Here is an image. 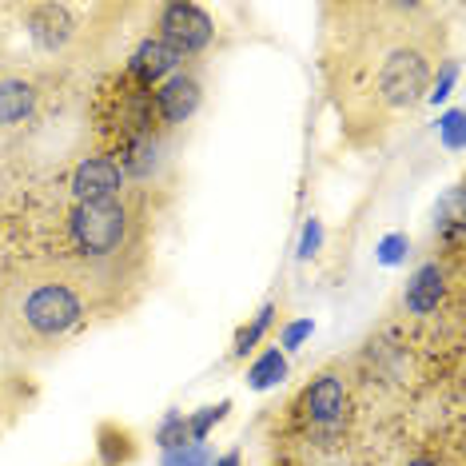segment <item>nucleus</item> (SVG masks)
Segmentation results:
<instances>
[{"instance_id":"f257e3e1","label":"nucleus","mask_w":466,"mask_h":466,"mask_svg":"<svg viewBox=\"0 0 466 466\" xmlns=\"http://www.w3.org/2000/svg\"><path fill=\"white\" fill-rule=\"evenodd\" d=\"M447 52L439 8L339 0L319 8V76L347 147L370 152L427 100Z\"/></svg>"},{"instance_id":"f03ea898","label":"nucleus","mask_w":466,"mask_h":466,"mask_svg":"<svg viewBox=\"0 0 466 466\" xmlns=\"http://www.w3.org/2000/svg\"><path fill=\"white\" fill-rule=\"evenodd\" d=\"M92 291L68 263L20 275L0 299V339L16 355H52L88 323Z\"/></svg>"},{"instance_id":"7ed1b4c3","label":"nucleus","mask_w":466,"mask_h":466,"mask_svg":"<svg viewBox=\"0 0 466 466\" xmlns=\"http://www.w3.org/2000/svg\"><path fill=\"white\" fill-rule=\"evenodd\" d=\"M65 236L72 251V271H80L84 279L96 275H116L140 256L144 248V211L136 208V199L124 192L120 199L108 204H72L65 216Z\"/></svg>"},{"instance_id":"20e7f679","label":"nucleus","mask_w":466,"mask_h":466,"mask_svg":"<svg viewBox=\"0 0 466 466\" xmlns=\"http://www.w3.org/2000/svg\"><path fill=\"white\" fill-rule=\"evenodd\" d=\"M156 136L152 124V88L132 80L128 72H112L96 84L92 96V140L100 156H120L124 147ZM160 140V136H156Z\"/></svg>"},{"instance_id":"39448f33","label":"nucleus","mask_w":466,"mask_h":466,"mask_svg":"<svg viewBox=\"0 0 466 466\" xmlns=\"http://www.w3.org/2000/svg\"><path fill=\"white\" fill-rule=\"evenodd\" d=\"M288 422L307 447L343 451L355 422V395L343 370L327 367L307 383L288 407Z\"/></svg>"},{"instance_id":"423d86ee","label":"nucleus","mask_w":466,"mask_h":466,"mask_svg":"<svg viewBox=\"0 0 466 466\" xmlns=\"http://www.w3.org/2000/svg\"><path fill=\"white\" fill-rule=\"evenodd\" d=\"M100 16H108V8L60 5V0L20 8V20H25V33L33 40V48L52 60H80L84 48H92V33L100 28L96 25Z\"/></svg>"},{"instance_id":"0eeeda50","label":"nucleus","mask_w":466,"mask_h":466,"mask_svg":"<svg viewBox=\"0 0 466 466\" xmlns=\"http://www.w3.org/2000/svg\"><path fill=\"white\" fill-rule=\"evenodd\" d=\"M459 299V259H427L415 275L407 279L402 291V311L415 315V319H434V315H447V307Z\"/></svg>"},{"instance_id":"6e6552de","label":"nucleus","mask_w":466,"mask_h":466,"mask_svg":"<svg viewBox=\"0 0 466 466\" xmlns=\"http://www.w3.org/2000/svg\"><path fill=\"white\" fill-rule=\"evenodd\" d=\"M156 36L167 40L184 60L204 56L216 40V20L204 5H192V0H172V5L156 8Z\"/></svg>"},{"instance_id":"1a4fd4ad","label":"nucleus","mask_w":466,"mask_h":466,"mask_svg":"<svg viewBox=\"0 0 466 466\" xmlns=\"http://www.w3.org/2000/svg\"><path fill=\"white\" fill-rule=\"evenodd\" d=\"M204 104V80L192 68H179L176 76L152 88V124L156 136L164 140V132H176L179 124H187Z\"/></svg>"},{"instance_id":"9d476101","label":"nucleus","mask_w":466,"mask_h":466,"mask_svg":"<svg viewBox=\"0 0 466 466\" xmlns=\"http://www.w3.org/2000/svg\"><path fill=\"white\" fill-rule=\"evenodd\" d=\"M68 187H72V204H108V199H120L128 179H124L120 164L112 156L88 152L72 164L68 172Z\"/></svg>"},{"instance_id":"9b49d317","label":"nucleus","mask_w":466,"mask_h":466,"mask_svg":"<svg viewBox=\"0 0 466 466\" xmlns=\"http://www.w3.org/2000/svg\"><path fill=\"white\" fill-rule=\"evenodd\" d=\"M45 88L33 72H0V132H16L36 120Z\"/></svg>"},{"instance_id":"f8f14e48","label":"nucleus","mask_w":466,"mask_h":466,"mask_svg":"<svg viewBox=\"0 0 466 466\" xmlns=\"http://www.w3.org/2000/svg\"><path fill=\"white\" fill-rule=\"evenodd\" d=\"M187 60L179 56V52L167 45V40H160V36H144L140 45L132 48V56H128V65H124V72H128L132 80H140V84H147V88H156V84H164L167 76H176L179 68H184Z\"/></svg>"},{"instance_id":"ddd939ff","label":"nucleus","mask_w":466,"mask_h":466,"mask_svg":"<svg viewBox=\"0 0 466 466\" xmlns=\"http://www.w3.org/2000/svg\"><path fill=\"white\" fill-rule=\"evenodd\" d=\"M136 434L120 422H100L96 431V454H100V466H128L136 459Z\"/></svg>"},{"instance_id":"4468645a","label":"nucleus","mask_w":466,"mask_h":466,"mask_svg":"<svg viewBox=\"0 0 466 466\" xmlns=\"http://www.w3.org/2000/svg\"><path fill=\"white\" fill-rule=\"evenodd\" d=\"M283 379H288V355H283L279 347H268V351H259L251 359V367H248L251 390H271V387H279Z\"/></svg>"},{"instance_id":"2eb2a0df","label":"nucleus","mask_w":466,"mask_h":466,"mask_svg":"<svg viewBox=\"0 0 466 466\" xmlns=\"http://www.w3.org/2000/svg\"><path fill=\"white\" fill-rule=\"evenodd\" d=\"M275 315H279V307H275V303H263L259 311L251 315V323H243L239 331H236V343H231V359H248V355H256V347L263 343V335L271 331Z\"/></svg>"},{"instance_id":"dca6fc26","label":"nucleus","mask_w":466,"mask_h":466,"mask_svg":"<svg viewBox=\"0 0 466 466\" xmlns=\"http://www.w3.org/2000/svg\"><path fill=\"white\" fill-rule=\"evenodd\" d=\"M184 442H192V434H187V415L167 410V415L160 419V427H156V447L172 451V447H184Z\"/></svg>"},{"instance_id":"f3484780","label":"nucleus","mask_w":466,"mask_h":466,"mask_svg":"<svg viewBox=\"0 0 466 466\" xmlns=\"http://www.w3.org/2000/svg\"><path fill=\"white\" fill-rule=\"evenodd\" d=\"M228 410H231V402H216V407H199L196 415H187V434H192V442H204L211 427H219V422L228 419Z\"/></svg>"},{"instance_id":"a211bd4d","label":"nucleus","mask_w":466,"mask_h":466,"mask_svg":"<svg viewBox=\"0 0 466 466\" xmlns=\"http://www.w3.org/2000/svg\"><path fill=\"white\" fill-rule=\"evenodd\" d=\"M160 466H211V451L204 442H184V447L164 451Z\"/></svg>"},{"instance_id":"6ab92c4d","label":"nucleus","mask_w":466,"mask_h":466,"mask_svg":"<svg viewBox=\"0 0 466 466\" xmlns=\"http://www.w3.org/2000/svg\"><path fill=\"white\" fill-rule=\"evenodd\" d=\"M311 331H315L311 319L288 323V327H283V335H279V351H283V355H288V351H299V343H303V339H311Z\"/></svg>"},{"instance_id":"aec40b11","label":"nucleus","mask_w":466,"mask_h":466,"mask_svg":"<svg viewBox=\"0 0 466 466\" xmlns=\"http://www.w3.org/2000/svg\"><path fill=\"white\" fill-rule=\"evenodd\" d=\"M319 243H323V224H319V219H307L303 243H299V256H303V259H311L315 251H319Z\"/></svg>"},{"instance_id":"412c9836","label":"nucleus","mask_w":466,"mask_h":466,"mask_svg":"<svg viewBox=\"0 0 466 466\" xmlns=\"http://www.w3.org/2000/svg\"><path fill=\"white\" fill-rule=\"evenodd\" d=\"M407 466H459V462H451L447 454H434V451H419V454H410L407 459Z\"/></svg>"},{"instance_id":"4be33fe9","label":"nucleus","mask_w":466,"mask_h":466,"mask_svg":"<svg viewBox=\"0 0 466 466\" xmlns=\"http://www.w3.org/2000/svg\"><path fill=\"white\" fill-rule=\"evenodd\" d=\"M402 248H410L407 236H390V239H383V263H399V259H402Z\"/></svg>"},{"instance_id":"5701e85b","label":"nucleus","mask_w":466,"mask_h":466,"mask_svg":"<svg viewBox=\"0 0 466 466\" xmlns=\"http://www.w3.org/2000/svg\"><path fill=\"white\" fill-rule=\"evenodd\" d=\"M459 128H462V116L451 112L447 120H442V132H447V144H451V147H459Z\"/></svg>"},{"instance_id":"b1692460","label":"nucleus","mask_w":466,"mask_h":466,"mask_svg":"<svg viewBox=\"0 0 466 466\" xmlns=\"http://www.w3.org/2000/svg\"><path fill=\"white\" fill-rule=\"evenodd\" d=\"M211 466H243V454L228 451V454H219V459H211Z\"/></svg>"}]
</instances>
